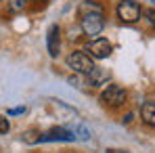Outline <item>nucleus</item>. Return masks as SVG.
Wrapping results in <instances>:
<instances>
[{"label":"nucleus","instance_id":"obj_9","mask_svg":"<svg viewBox=\"0 0 155 153\" xmlns=\"http://www.w3.org/2000/svg\"><path fill=\"white\" fill-rule=\"evenodd\" d=\"M140 118L147 126H153L155 128V101H147L143 103L140 107Z\"/></svg>","mask_w":155,"mask_h":153},{"label":"nucleus","instance_id":"obj_7","mask_svg":"<svg viewBox=\"0 0 155 153\" xmlns=\"http://www.w3.org/2000/svg\"><path fill=\"white\" fill-rule=\"evenodd\" d=\"M46 48H48L51 57H59V51H61V29H59V25L48 27V32H46Z\"/></svg>","mask_w":155,"mask_h":153},{"label":"nucleus","instance_id":"obj_19","mask_svg":"<svg viewBox=\"0 0 155 153\" xmlns=\"http://www.w3.org/2000/svg\"><path fill=\"white\" fill-rule=\"evenodd\" d=\"M151 2H153V4H155V0H151Z\"/></svg>","mask_w":155,"mask_h":153},{"label":"nucleus","instance_id":"obj_14","mask_svg":"<svg viewBox=\"0 0 155 153\" xmlns=\"http://www.w3.org/2000/svg\"><path fill=\"white\" fill-rule=\"evenodd\" d=\"M145 17H147L149 25H151V27H155V8H151V11H145Z\"/></svg>","mask_w":155,"mask_h":153},{"label":"nucleus","instance_id":"obj_1","mask_svg":"<svg viewBox=\"0 0 155 153\" xmlns=\"http://www.w3.org/2000/svg\"><path fill=\"white\" fill-rule=\"evenodd\" d=\"M65 63L69 65V69H74L80 76H88V74L97 67L94 61L90 59V55H86V52H82V51H74L71 55H67Z\"/></svg>","mask_w":155,"mask_h":153},{"label":"nucleus","instance_id":"obj_16","mask_svg":"<svg viewBox=\"0 0 155 153\" xmlns=\"http://www.w3.org/2000/svg\"><path fill=\"white\" fill-rule=\"evenodd\" d=\"M105 153H128V151H122V149H113V147H109Z\"/></svg>","mask_w":155,"mask_h":153},{"label":"nucleus","instance_id":"obj_15","mask_svg":"<svg viewBox=\"0 0 155 153\" xmlns=\"http://www.w3.org/2000/svg\"><path fill=\"white\" fill-rule=\"evenodd\" d=\"M19 113H25V107H15V109H8V115H19Z\"/></svg>","mask_w":155,"mask_h":153},{"label":"nucleus","instance_id":"obj_8","mask_svg":"<svg viewBox=\"0 0 155 153\" xmlns=\"http://www.w3.org/2000/svg\"><path fill=\"white\" fill-rule=\"evenodd\" d=\"M107 80H109V72L103 69V67H94V69L88 74V84L94 86V88L107 86Z\"/></svg>","mask_w":155,"mask_h":153},{"label":"nucleus","instance_id":"obj_2","mask_svg":"<svg viewBox=\"0 0 155 153\" xmlns=\"http://www.w3.org/2000/svg\"><path fill=\"white\" fill-rule=\"evenodd\" d=\"M126 97H128L126 88H122V86H117V84H109L103 92H101L99 101L103 103L105 107L115 109V107H120V105H124V103H126Z\"/></svg>","mask_w":155,"mask_h":153},{"label":"nucleus","instance_id":"obj_10","mask_svg":"<svg viewBox=\"0 0 155 153\" xmlns=\"http://www.w3.org/2000/svg\"><path fill=\"white\" fill-rule=\"evenodd\" d=\"M88 13H103V6L99 4V2H94V0H84V2H80V6H78V15L82 17V15H88Z\"/></svg>","mask_w":155,"mask_h":153},{"label":"nucleus","instance_id":"obj_5","mask_svg":"<svg viewBox=\"0 0 155 153\" xmlns=\"http://www.w3.org/2000/svg\"><path fill=\"white\" fill-rule=\"evenodd\" d=\"M54 141H61V143H71V141H76L74 130L59 126V128H51V130H46V132L40 134V143H54Z\"/></svg>","mask_w":155,"mask_h":153},{"label":"nucleus","instance_id":"obj_13","mask_svg":"<svg viewBox=\"0 0 155 153\" xmlns=\"http://www.w3.org/2000/svg\"><path fill=\"white\" fill-rule=\"evenodd\" d=\"M11 130V124H8V120L4 118V115H0V134H6Z\"/></svg>","mask_w":155,"mask_h":153},{"label":"nucleus","instance_id":"obj_12","mask_svg":"<svg viewBox=\"0 0 155 153\" xmlns=\"http://www.w3.org/2000/svg\"><path fill=\"white\" fill-rule=\"evenodd\" d=\"M74 136L80 138V141H88V138H90V130L86 126H76L74 128Z\"/></svg>","mask_w":155,"mask_h":153},{"label":"nucleus","instance_id":"obj_3","mask_svg":"<svg viewBox=\"0 0 155 153\" xmlns=\"http://www.w3.org/2000/svg\"><path fill=\"white\" fill-rule=\"evenodd\" d=\"M80 27L86 36H99L105 27V15L103 13H88L80 17Z\"/></svg>","mask_w":155,"mask_h":153},{"label":"nucleus","instance_id":"obj_4","mask_svg":"<svg viewBox=\"0 0 155 153\" xmlns=\"http://www.w3.org/2000/svg\"><path fill=\"white\" fill-rule=\"evenodd\" d=\"M140 15H143V8L134 0H122L117 4V17L122 23H136L140 19Z\"/></svg>","mask_w":155,"mask_h":153},{"label":"nucleus","instance_id":"obj_11","mask_svg":"<svg viewBox=\"0 0 155 153\" xmlns=\"http://www.w3.org/2000/svg\"><path fill=\"white\" fill-rule=\"evenodd\" d=\"M40 130H25L23 134H21V138H23V143L27 145H36V143H40Z\"/></svg>","mask_w":155,"mask_h":153},{"label":"nucleus","instance_id":"obj_18","mask_svg":"<svg viewBox=\"0 0 155 153\" xmlns=\"http://www.w3.org/2000/svg\"><path fill=\"white\" fill-rule=\"evenodd\" d=\"M19 2H29V0H19Z\"/></svg>","mask_w":155,"mask_h":153},{"label":"nucleus","instance_id":"obj_6","mask_svg":"<svg viewBox=\"0 0 155 153\" xmlns=\"http://www.w3.org/2000/svg\"><path fill=\"white\" fill-rule=\"evenodd\" d=\"M86 52H90V59H107L111 55V42L107 38H94L88 42Z\"/></svg>","mask_w":155,"mask_h":153},{"label":"nucleus","instance_id":"obj_17","mask_svg":"<svg viewBox=\"0 0 155 153\" xmlns=\"http://www.w3.org/2000/svg\"><path fill=\"white\" fill-rule=\"evenodd\" d=\"M122 122H124V124H130V122H132V113H128L126 118H122Z\"/></svg>","mask_w":155,"mask_h":153}]
</instances>
